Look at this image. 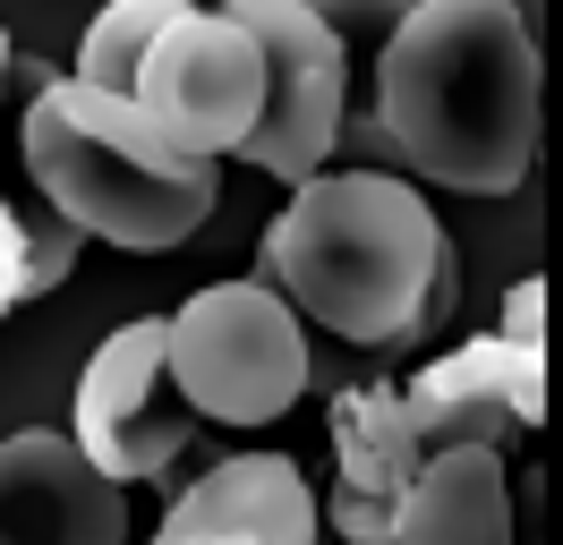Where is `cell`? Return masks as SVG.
I'll return each mask as SVG.
<instances>
[{"label": "cell", "instance_id": "1", "mask_svg": "<svg viewBox=\"0 0 563 545\" xmlns=\"http://www.w3.org/2000/svg\"><path fill=\"white\" fill-rule=\"evenodd\" d=\"M538 86L529 0H410L376 52V129L435 188L512 197L538 163Z\"/></svg>", "mask_w": 563, "mask_h": 545}, {"label": "cell", "instance_id": "2", "mask_svg": "<svg viewBox=\"0 0 563 545\" xmlns=\"http://www.w3.org/2000/svg\"><path fill=\"white\" fill-rule=\"evenodd\" d=\"M256 272L358 349H410L453 315L461 265L435 204L393 170H317L274 213Z\"/></svg>", "mask_w": 563, "mask_h": 545}, {"label": "cell", "instance_id": "3", "mask_svg": "<svg viewBox=\"0 0 563 545\" xmlns=\"http://www.w3.org/2000/svg\"><path fill=\"white\" fill-rule=\"evenodd\" d=\"M26 170L43 204L111 247H179L213 222L222 170L188 154L145 120L129 94H103L86 77H43L26 102Z\"/></svg>", "mask_w": 563, "mask_h": 545}, {"label": "cell", "instance_id": "4", "mask_svg": "<svg viewBox=\"0 0 563 545\" xmlns=\"http://www.w3.org/2000/svg\"><path fill=\"white\" fill-rule=\"evenodd\" d=\"M172 375L213 426H274L308 392V315L274 281H213L172 315Z\"/></svg>", "mask_w": 563, "mask_h": 545}, {"label": "cell", "instance_id": "5", "mask_svg": "<svg viewBox=\"0 0 563 545\" xmlns=\"http://www.w3.org/2000/svg\"><path fill=\"white\" fill-rule=\"evenodd\" d=\"M222 9L265 52V111L240 154L274 170L282 188H308L351 129V43L317 18V0H222Z\"/></svg>", "mask_w": 563, "mask_h": 545}, {"label": "cell", "instance_id": "6", "mask_svg": "<svg viewBox=\"0 0 563 545\" xmlns=\"http://www.w3.org/2000/svg\"><path fill=\"white\" fill-rule=\"evenodd\" d=\"M137 111L154 129L188 145V154H240L247 136H256V111H265V52H256V34L222 9V0H188L172 26L154 34V52L137 68Z\"/></svg>", "mask_w": 563, "mask_h": 545}, {"label": "cell", "instance_id": "7", "mask_svg": "<svg viewBox=\"0 0 563 545\" xmlns=\"http://www.w3.org/2000/svg\"><path fill=\"white\" fill-rule=\"evenodd\" d=\"M69 435L111 486H154L188 452L197 409H188V392H179V375H172V315H137V324H120L86 358Z\"/></svg>", "mask_w": 563, "mask_h": 545}, {"label": "cell", "instance_id": "8", "mask_svg": "<svg viewBox=\"0 0 563 545\" xmlns=\"http://www.w3.org/2000/svg\"><path fill=\"white\" fill-rule=\"evenodd\" d=\"M333 503L317 545H401V503L427 469V443L410 426V401L393 383H342L333 392Z\"/></svg>", "mask_w": 563, "mask_h": 545}, {"label": "cell", "instance_id": "9", "mask_svg": "<svg viewBox=\"0 0 563 545\" xmlns=\"http://www.w3.org/2000/svg\"><path fill=\"white\" fill-rule=\"evenodd\" d=\"M410 426L427 452H461V443H504L512 426L547 418V341H512V333H478L453 358L410 375Z\"/></svg>", "mask_w": 563, "mask_h": 545}, {"label": "cell", "instance_id": "10", "mask_svg": "<svg viewBox=\"0 0 563 545\" xmlns=\"http://www.w3.org/2000/svg\"><path fill=\"white\" fill-rule=\"evenodd\" d=\"M0 545H129V503L77 435H0Z\"/></svg>", "mask_w": 563, "mask_h": 545}, {"label": "cell", "instance_id": "11", "mask_svg": "<svg viewBox=\"0 0 563 545\" xmlns=\"http://www.w3.org/2000/svg\"><path fill=\"white\" fill-rule=\"evenodd\" d=\"M324 511L317 486L299 477L290 452H240L213 460L197 486H179L154 545H317Z\"/></svg>", "mask_w": 563, "mask_h": 545}, {"label": "cell", "instance_id": "12", "mask_svg": "<svg viewBox=\"0 0 563 545\" xmlns=\"http://www.w3.org/2000/svg\"><path fill=\"white\" fill-rule=\"evenodd\" d=\"M401 545H512V494L487 443L427 452L419 486L401 503Z\"/></svg>", "mask_w": 563, "mask_h": 545}, {"label": "cell", "instance_id": "13", "mask_svg": "<svg viewBox=\"0 0 563 545\" xmlns=\"http://www.w3.org/2000/svg\"><path fill=\"white\" fill-rule=\"evenodd\" d=\"M77 247H86L77 222L26 213V204L0 197V315L26 307V299H43V290H60V281L77 272Z\"/></svg>", "mask_w": 563, "mask_h": 545}, {"label": "cell", "instance_id": "14", "mask_svg": "<svg viewBox=\"0 0 563 545\" xmlns=\"http://www.w3.org/2000/svg\"><path fill=\"white\" fill-rule=\"evenodd\" d=\"M179 9H188V0H111L103 18L86 26L69 77H86V86H103V94H129V102H137V68H145L154 34L172 26Z\"/></svg>", "mask_w": 563, "mask_h": 545}, {"label": "cell", "instance_id": "15", "mask_svg": "<svg viewBox=\"0 0 563 545\" xmlns=\"http://www.w3.org/2000/svg\"><path fill=\"white\" fill-rule=\"evenodd\" d=\"M317 18L342 34V43H376V52H385L393 26L410 18V0H317Z\"/></svg>", "mask_w": 563, "mask_h": 545}, {"label": "cell", "instance_id": "16", "mask_svg": "<svg viewBox=\"0 0 563 545\" xmlns=\"http://www.w3.org/2000/svg\"><path fill=\"white\" fill-rule=\"evenodd\" d=\"M495 333L547 341V281H512V290H504V324H495Z\"/></svg>", "mask_w": 563, "mask_h": 545}, {"label": "cell", "instance_id": "17", "mask_svg": "<svg viewBox=\"0 0 563 545\" xmlns=\"http://www.w3.org/2000/svg\"><path fill=\"white\" fill-rule=\"evenodd\" d=\"M9 68H18V43H9V26H0V86H9Z\"/></svg>", "mask_w": 563, "mask_h": 545}]
</instances>
